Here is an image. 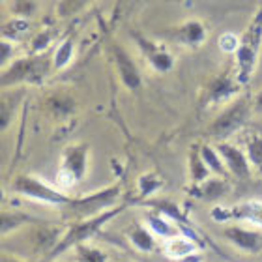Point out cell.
I'll return each instance as SVG.
<instances>
[{"label": "cell", "mask_w": 262, "mask_h": 262, "mask_svg": "<svg viewBox=\"0 0 262 262\" xmlns=\"http://www.w3.org/2000/svg\"><path fill=\"white\" fill-rule=\"evenodd\" d=\"M55 73L53 70V53L41 55H27L2 68L0 86L2 90L8 88H25L39 86L47 81V77Z\"/></svg>", "instance_id": "6da1fadb"}, {"label": "cell", "mask_w": 262, "mask_h": 262, "mask_svg": "<svg viewBox=\"0 0 262 262\" xmlns=\"http://www.w3.org/2000/svg\"><path fill=\"white\" fill-rule=\"evenodd\" d=\"M262 51V6L253 13L244 34L238 38V49L234 53V73L246 86L255 75Z\"/></svg>", "instance_id": "7a4b0ae2"}, {"label": "cell", "mask_w": 262, "mask_h": 262, "mask_svg": "<svg viewBox=\"0 0 262 262\" xmlns=\"http://www.w3.org/2000/svg\"><path fill=\"white\" fill-rule=\"evenodd\" d=\"M120 196H122V186L120 184H113V186H107L103 189L88 193V195L71 196L70 202L64 204L62 208H58V210H60L62 217L66 221L75 223V221L94 217V215H99V213L107 212V210L116 208Z\"/></svg>", "instance_id": "3957f363"}, {"label": "cell", "mask_w": 262, "mask_h": 262, "mask_svg": "<svg viewBox=\"0 0 262 262\" xmlns=\"http://www.w3.org/2000/svg\"><path fill=\"white\" fill-rule=\"evenodd\" d=\"M127 208V204H118L113 210H107V212L99 213V215H94V217L81 219V221H75V223H70L66 227V232L62 236V240L58 242L56 249L53 251V255L49 257V260H55L56 257L64 255L66 251L73 249L79 244H86L88 240H92L94 236L101 232V229H105V225H109L116 215H120L124 210Z\"/></svg>", "instance_id": "277c9868"}, {"label": "cell", "mask_w": 262, "mask_h": 262, "mask_svg": "<svg viewBox=\"0 0 262 262\" xmlns=\"http://www.w3.org/2000/svg\"><path fill=\"white\" fill-rule=\"evenodd\" d=\"M251 113L253 99H249L247 96H238L230 103H227V107L212 120L206 131L208 137L213 139L215 142L229 141L230 137L246 126Z\"/></svg>", "instance_id": "5b68a950"}, {"label": "cell", "mask_w": 262, "mask_h": 262, "mask_svg": "<svg viewBox=\"0 0 262 262\" xmlns=\"http://www.w3.org/2000/svg\"><path fill=\"white\" fill-rule=\"evenodd\" d=\"M11 191L23 196V199H27V201L39 202V204L55 208H62L71 199L58 186H51L49 182H45L43 178H39L36 174L15 176L13 182H11Z\"/></svg>", "instance_id": "8992f818"}, {"label": "cell", "mask_w": 262, "mask_h": 262, "mask_svg": "<svg viewBox=\"0 0 262 262\" xmlns=\"http://www.w3.org/2000/svg\"><path fill=\"white\" fill-rule=\"evenodd\" d=\"M90 165V144L86 142H71L62 150L60 156V169H58V187L62 191L68 187L77 186L88 174Z\"/></svg>", "instance_id": "52a82bcc"}, {"label": "cell", "mask_w": 262, "mask_h": 262, "mask_svg": "<svg viewBox=\"0 0 262 262\" xmlns=\"http://www.w3.org/2000/svg\"><path fill=\"white\" fill-rule=\"evenodd\" d=\"M215 223H247L251 227L262 229V201L258 199H247V201L236 202L230 206H213L210 212Z\"/></svg>", "instance_id": "ba28073f"}, {"label": "cell", "mask_w": 262, "mask_h": 262, "mask_svg": "<svg viewBox=\"0 0 262 262\" xmlns=\"http://www.w3.org/2000/svg\"><path fill=\"white\" fill-rule=\"evenodd\" d=\"M242 88H244V84L238 81L234 70H227L223 73L215 75L206 84V90H204V96H202V103H204V107L230 103L232 99L238 98Z\"/></svg>", "instance_id": "9c48e42d"}, {"label": "cell", "mask_w": 262, "mask_h": 262, "mask_svg": "<svg viewBox=\"0 0 262 262\" xmlns=\"http://www.w3.org/2000/svg\"><path fill=\"white\" fill-rule=\"evenodd\" d=\"M129 36L135 41V45L139 47V51L146 58V62L150 64V68L154 71H158V73H169L174 68V56H172V53L163 43L146 38L139 30H131Z\"/></svg>", "instance_id": "30bf717a"}, {"label": "cell", "mask_w": 262, "mask_h": 262, "mask_svg": "<svg viewBox=\"0 0 262 262\" xmlns=\"http://www.w3.org/2000/svg\"><path fill=\"white\" fill-rule=\"evenodd\" d=\"M111 56H113V62H115L116 73H118V79H120L122 86L129 90V92H137L141 90L142 86V75L139 66L135 64V60L131 58V55L126 51V47L120 43V41H115L111 39L109 43Z\"/></svg>", "instance_id": "8fae6325"}, {"label": "cell", "mask_w": 262, "mask_h": 262, "mask_svg": "<svg viewBox=\"0 0 262 262\" xmlns=\"http://www.w3.org/2000/svg\"><path fill=\"white\" fill-rule=\"evenodd\" d=\"M28 242H30V249L36 255H41L49 260L53 251L56 249L58 242L62 240V236L66 232V227L55 225L51 221H41L38 225L28 227Z\"/></svg>", "instance_id": "7c38bea8"}, {"label": "cell", "mask_w": 262, "mask_h": 262, "mask_svg": "<svg viewBox=\"0 0 262 262\" xmlns=\"http://www.w3.org/2000/svg\"><path fill=\"white\" fill-rule=\"evenodd\" d=\"M225 242H229L230 246L247 255H258L262 251V232L257 227H242V225H227L221 230Z\"/></svg>", "instance_id": "4fadbf2b"}, {"label": "cell", "mask_w": 262, "mask_h": 262, "mask_svg": "<svg viewBox=\"0 0 262 262\" xmlns=\"http://www.w3.org/2000/svg\"><path fill=\"white\" fill-rule=\"evenodd\" d=\"M163 36L176 45L196 49V47H201V45L206 41L208 30L202 21H199V19H189V21H184L182 25H178V27L167 28L163 32Z\"/></svg>", "instance_id": "5bb4252c"}, {"label": "cell", "mask_w": 262, "mask_h": 262, "mask_svg": "<svg viewBox=\"0 0 262 262\" xmlns=\"http://www.w3.org/2000/svg\"><path fill=\"white\" fill-rule=\"evenodd\" d=\"M215 148H217L219 154H221V158H223V161H225V167H227L230 176H234L238 180L251 178L253 169L244 148L236 146V144H232V142H229V141L215 142Z\"/></svg>", "instance_id": "9a60e30c"}, {"label": "cell", "mask_w": 262, "mask_h": 262, "mask_svg": "<svg viewBox=\"0 0 262 262\" xmlns=\"http://www.w3.org/2000/svg\"><path fill=\"white\" fill-rule=\"evenodd\" d=\"M229 191H230V186L227 178L210 176L208 180L201 182L196 186H191L189 195L202 202H217V201H223L225 196L229 195Z\"/></svg>", "instance_id": "2e32d148"}, {"label": "cell", "mask_w": 262, "mask_h": 262, "mask_svg": "<svg viewBox=\"0 0 262 262\" xmlns=\"http://www.w3.org/2000/svg\"><path fill=\"white\" fill-rule=\"evenodd\" d=\"M45 221L41 217H36L32 213L21 212V210H2L0 213V230H2V238H8V236H13L17 232H23L25 229L32 227V225H38Z\"/></svg>", "instance_id": "e0dca14e"}, {"label": "cell", "mask_w": 262, "mask_h": 262, "mask_svg": "<svg viewBox=\"0 0 262 262\" xmlns=\"http://www.w3.org/2000/svg\"><path fill=\"white\" fill-rule=\"evenodd\" d=\"M142 223L152 230L154 236H156L158 240L165 242V240H169V238H174V236L182 234V229L172 221V219L165 217L163 213L154 212V210H148Z\"/></svg>", "instance_id": "ac0fdd59"}, {"label": "cell", "mask_w": 262, "mask_h": 262, "mask_svg": "<svg viewBox=\"0 0 262 262\" xmlns=\"http://www.w3.org/2000/svg\"><path fill=\"white\" fill-rule=\"evenodd\" d=\"M43 109L47 111V115L55 120H64L70 118L77 111L75 99L71 98L70 94L66 92H53L49 94L43 101Z\"/></svg>", "instance_id": "d6986e66"}, {"label": "cell", "mask_w": 262, "mask_h": 262, "mask_svg": "<svg viewBox=\"0 0 262 262\" xmlns=\"http://www.w3.org/2000/svg\"><path fill=\"white\" fill-rule=\"evenodd\" d=\"M199 249H201V244L187 234H178L163 242V255L174 262L182 260L184 257L199 251Z\"/></svg>", "instance_id": "ffe728a7"}, {"label": "cell", "mask_w": 262, "mask_h": 262, "mask_svg": "<svg viewBox=\"0 0 262 262\" xmlns=\"http://www.w3.org/2000/svg\"><path fill=\"white\" fill-rule=\"evenodd\" d=\"M23 94H25L23 88H8L2 92V101H0V129L2 131L11 126L23 101Z\"/></svg>", "instance_id": "44dd1931"}, {"label": "cell", "mask_w": 262, "mask_h": 262, "mask_svg": "<svg viewBox=\"0 0 262 262\" xmlns=\"http://www.w3.org/2000/svg\"><path fill=\"white\" fill-rule=\"evenodd\" d=\"M127 240L137 251L141 253H154L158 251V238L148 229L144 223H133L127 230Z\"/></svg>", "instance_id": "7402d4cb"}, {"label": "cell", "mask_w": 262, "mask_h": 262, "mask_svg": "<svg viewBox=\"0 0 262 262\" xmlns=\"http://www.w3.org/2000/svg\"><path fill=\"white\" fill-rule=\"evenodd\" d=\"M187 174H189L191 186H196V184L208 180L210 176H213L201 156V144H193L189 148V154H187Z\"/></svg>", "instance_id": "603a6c76"}, {"label": "cell", "mask_w": 262, "mask_h": 262, "mask_svg": "<svg viewBox=\"0 0 262 262\" xmlns=\"http://www.w3.org/2000/svg\"><path fill=\"white\" fill-rule=\"evenodd\" d=\"M28 32H30V23H28V19H23V17L11 15L2 25V39L11 41V43L23 41L28 36Z\"/></svg>", "instance_id": "cb8c5ba5"}, {"label": "cell", "mask_w": 262, "mask_h": 262, "mask_svg": "<svg viewBox=\"0 0 262 262\" xmlns=\"http://www.w3.org/2000/svg\"><path fill=\"white\" fill-rule=\"evenodd\" d=\"M73 56H75V39L68 36V38L60 39L53 51V70L64 71L71 64Z\"/></svg>", "instance_id": "d4e9b609"}, {"label": "cell", "mask_w": 262, "mask_h": 262, "mask_svg": "<svg viewBox=\"0 0 262 262\" xmlns=\"http://www.w3.org/2000/svg\"><path fill=\"white\" fill-rule=\"evenodd\" d=\"M244 150L247 154V159L251 163V169L262 178V135L253 131L246 137L244 142Z\"/></svg>", "instance_id": "484cf974"}, {"label": "cell", "mask_w": 262, "mask_h": 262, "mask_svg": "<svg viewBox=\"0 0 262 262\" xmlns=\"http://www.w3.org/2000/svg\"><path fill=\"white\" fill-rule=\"evenodd\" d=\"M201 156L213 176H221V178H229L230 176L215 144H201Z\"/></svg>", "instance_id": "4316f807"}, {"label": "cell", "mask_w": 262, "mask_h": 262, "mask_svg": "<svg viewBox=\"0 0 262 262\" xmlns=\"http://www.w3.org/2000/svg\"><path fill=\"white\" fill-rule=\"evenodd\" d=\"M163 187V178L158 172H144L137 178V191H139V201H146L156 196Z\"/></svg>", "instance_id": "83f0119b"}, {"label": "cell", "mask_w": 262, "mask_h": 262, "mask_svg": "<svg viewBox=\"0 0 262 262\" xmlns=\"http://www.w3.org/2000/svg\"><path fill=\"white\" fill-rule=\"evenodd\" d=\"M73 255H75L77 262H109V255L99 249L96 246H90V244H79V246L73 247Z\"/></svg>", "instance_id": "f1b7e54d"}, {"label": "cell", "mask_w": 262, "mask_h": 262, "mask_svg": "<svg viewBox=\"0 0 262 262\" xmlns=\"http://www.w3.org/2000/svg\"><path fill=\"white\" fill-rule=\"evenodd\" d=\"M94 0H58L55 13L58 19H71L84 11L88 6H92Z\"/></svg>", "instance_id": "f546056e"}, {"label": "cell", "mask_w": 262, "mask_h": 262, "mask_svg": "<svg viewBox=\"0 0 262 262\" xmlns=\"http://www.w3.org/2000/svg\"><path fill=\"white\" fill-rule=\"evenodd\" d=\"M55 41V34L51 28H45L41 32L34 34L30 39V55H41V53H49V47Z\"/></svg>", "instance_id": "4dcf8cb0"}, {"label": "cell", "mask_w": 262, "mask_h": 262, "mask_svg": "<svg viewBox=\"0 0 262 262\" xmlns=\"http://www.w3.org/2000/svg\"><path fill=\"white\" fill-rule=\"evenodd\" d=\"M38 11V2L36 0H13L11 2V15L28 19Z\"/></svg>", "instance_id": "1f68e13d"}, {"label": "cell", "mask_w": 262, "mask_h": 262, "mask_svg": "<svg viewBox=\"0 0 262 262\" xmlns=\"http://www.w3.org/2000/svg\"><path fill=\"white\" fill-rule=\"evenodd\" d=\"M219 47H221L225 53H232V55H234L236 49H238V39H236V36H232V34H225V36L219 38Z\"/></svg>", "instance_id": "d6a6232c"}, {"label": "cell", "mask_w": 262, "mask_h": 262, "mask_svg": "<svg viewBox=\"0 0 262 262\" xmlns=\"http://www.w3.org/2000/svg\"><path fill=\"white\" fill-rule=\"evenodd\" d=\"M13 55H15V43L2 39V68H6L8 64H11V62L15 60Z\"/></svg>", "instance_id": "836d02e7"}, {"label": "cell", "mask_w": 262, "mask_h": 262, "mask_svg": "<svg viewBox=\"0 0 262 262\" xmlns=\"http://www.w3.org/2000/svg\"><path fill=\"white\" fill-rule=\"evenodd\" d=\"M178 262H204V255H202V251L199 249V251L191 253V255H187V257H184L182 260Z\"/></svg>", "instance_id": "e575fe53"}, {"label": "cell", "mask_w": 262, "mask_h": 262, "mask_svg": "<svg viewBox=\"0 0 262 262\" xmlns=\"http://www.w3.org/2000/svg\"><path fill=\"white\" fill-rule=\"evenodd\" d=\"M2 262H27L23 257H17V255H13V253H6L2 255Z\"/></svg>", "instance_id": "d590c367"}, {"label": "cell", "mask_w": 262, "mask_h": 262, "mask_svg": "<svg viewBox=\"0 0 262 262\" xmlns=\"http://www.w3.org/2000/svg\"><path fill=\"white\" fill-rule=\"evenodd\" d=\"M253 111H257L262 115V90L253 98Z\"/></svg>", "instance_id": "8d00e7d4"}, {"label": "cell", "mask_w": 262, "mask_h": 262, "mask_svg": "<svg viewBox=\"0 0 262 262\" xmlns=\"http://www.w3.org/2000/svg\"><path fill=\"white\" fill-rule=\"evenodd\" d=\"M124 2H126V0H116V6H115V15H116V13H118V11H120V8H122V4H124Z\"/></svg>", "instance_id": "74e56055"}]
</instances>
